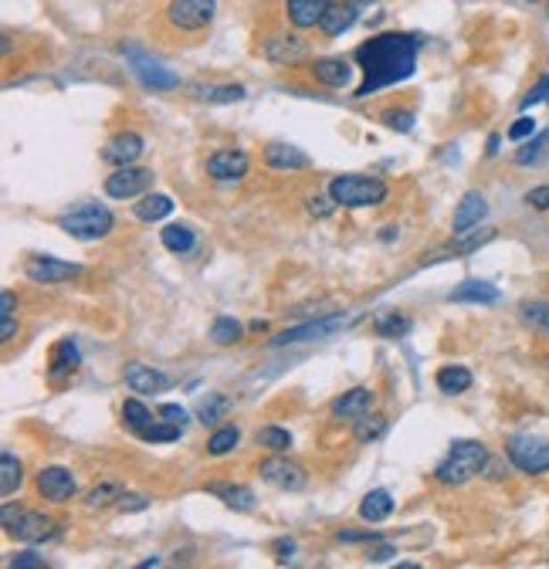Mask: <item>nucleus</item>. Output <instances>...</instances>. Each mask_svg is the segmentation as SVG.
Instances as JSON below:
<instances>
[{"instance_id":"obj_19","label":"nucleus","mask_w":549,"mask_h":569,"mask_svg":"<svg viewBox=\"0 0 549 569\" xmlns=\"http://www.w3.org/2000/svg\"><path fill=\"white\" fill-rule=\"evenodd\" d=\"M329 4L332 0H285V11H289V21H292L295 28H315L323 14L329 11Z\"/></svg>"},{"instance_id":"obj_10","label":"nucleus","mask_w":549,"mask_h":569,"mask_svg":"<svg viewBox=\"0 0 549 569\" xmlns=\"http://www.w3.org/2000/svg\"><path fill=\"white\" fill-rule=\"evenodd\" d=\"M258 474L268 482V485L282 488V491H299V488H306V471L292 465V461H285V458H265L261 461V468Z\"/></svg>"},{"instance_id":"obj_25","label":"nucleus","mask_w":549,"mask_h":569,"mask_svg":"<svg viewBox=\"0 0 549 569\" xmlns=\"http://www.w3.org/2000/svg\"><path fill=\"white\" fill-rule=\"evenodd\" d=\"M390 512H394V495H390L387 488H373V491L360 502V515L366 522L390 519Z\"/></svg>"},{"instance_id":"obj_41","label":"nucleus","mask_w":549,"mask_h":569,"mask_svg":"<svg viewBox=\"0 0 549 569\" xmlns=\"http://www.w3.org/2000/svg\"><path fill=\"white\" fill-rule=\"evenodd\" d=\"M546 150H549V133H539V139H532L526 150L515 153V163H519V167H532V163L543 160V153Z\"/></svg>"},{"instance_id":"obj_35","label":"nucleus","mask_w":549,"mask_h":569,"mask_svg":"<svg viewBox=\"0 0 549 569\" xmlns=\"http://www.w3.org/2000/svg\"><path fill=\"white\" fill-rule=\"evenodd\" d=\"M241 441V431L231 424V427H221V431H214L210 441H207V454H214V458H224V454H231L238 448Z\"/></svg>"},{"instance_id":"obj_59","label":"nucleus","mask_w":549,"mask_h":569,"mask_svg":"<svg viewBox=\"0 0 549 569\" xmlns=\"http://www.w3.org/2000/svg\"><path fill=\"white\" fill-rule=\"evenodd\" d=\"M529 4H539V0H529Z\"/></svg>"},{"instance_id":"obj_57","label":"nucleus","mask_w":549,"mask_h":569,"mask_svg":"<svg viewBox=\"0 0 549 569\" xmlns=\"http://www.w3.org/2000/svg\"><path fill=\"white\" fill-rule=\"evenodd\" d=\"M356 11H366V7H373V0H349Z\"/></svg>"},{"instance_id":"obj_21","label":"nucleus","mask_w":549,"mask_h":569,"mask_svg":"<svg viewBox=\"0 0 549 569\" xmlns=\"http://www.w3.org/2000/svg\"><path fill=\"white\" fill-rule=\"evenodd\" d=\"M370 407H373V390L370 386H353L349 393L332 400V414L336 417H360Z\"/></svg>"},{"instance_id":"obj_49","label":"nucleus","mask_w":549,"mask_h":569,"mask_svg":"<svg viewBox=\"0 0 549 569\" xmlns=\"http://www.w3.org/2000/svg\"><path fill=\"white\" fill-rule=\"evenodd\" d=\"M116 505H119L122 512H143V508L150 505V499H146V495H126V491H122V499Z\"/></svg>"},{"instance_id":"obj_30","label":"nucleus","mask_w":549,"mask_h":569,"mask_svg":"<svg viewBox=\"0 0 549 569\" xmlns=\"http://www.w3.org/2000/svg\"><path fill=\"white\" fill-rule=\"evenodd\" d=\"M373 329H377V335H383V339H400V335L411 333V318L387 309V312H377V318H373Z\"/></svg>"},{"instance_id":"obj_43","label":"nucleus","mask_w":549,"mask_h":569,"mask_svg":"<svg viewBox=\"0 0 549 569\" xmlns=\"http://www.w3.org/2000/svg\"><path fill=\"white\" fill-rule=\"evenodd\" d=\"M522 316H526V322H532L536 329H546L549 333V301H526V305H522Z\"/></svg>"},{"instance_id":"obj_53","label":"nucleus","mask_w":549,"mask_h":569,"mask_svg":"<svg viewBox=\"0 0 549 569\" xmlns=\"http://www.w3.org/2000/svg\"><path fill=\"white\" fill-rule=\"evenodd\" d=\"M274 553H278V563H289L295 553V542L292 539H278V542H274Z\"/></svg>"},{"instance_id":"obj_58","label":"nucleus","mask_w":549,"mask_h":569,"mask_svg":"<svg viewBox=\"0 0 549 569\" xmlns=\"http://www.w3.org/2000/svg\"><path fill=\"white\" fill-rule=\"evenodd\" d=\"M498 153V136H492V139H488V156H496Z\"/></svg>"},{"instance_id":"obj_22","label":"nucleus","mask_w":549,"mask_h":569,"mask_svg":"<svg viewBox=\"0 0 549 569\" xmlns=\"http://www.w3.org/2000/svg\"><path fill=\"white\" fill-rule=\"evenodd\" d=\"M312 75H315V82L329 85V88H346L349 78H353L346 58H319V62L312 65Z\"/></svg>"},{"instance_id":"obj_36","label":"nucleus","mask_w":549,"mask_h":569,"mask_svg":"<svg viewBox=\"0 0 549 569\" xmlns=\"http://www.w3.org/2000/svg\"><path fill=\"white\" fill-rule=\"evenodd\" d=\"M122 420H126V427L129 431H146L150 424H153V414L146 410V403H139V400H126L122 403Z\"/></svg>"},{"instance_id":"obj_3","label":"nucleus","mask_w":549,"mask_h":569,"mask_svg":"<svg viewBox=\"0 0 549 569\" xmlns=\"http://www.w3.org/2000/svg\"><path fill=\"white\" fill-rule=\"evenodd\" d=\"M332 201L343 203V207H377L387 201V184L377 177H360V173H343V177H332L329 184Z\"/></svg>"},{"instance_id":"obj_47","label":"nucleus","mask_w":549,"mask_h":569,"mask_svg":"<svg viewBox=\"0 0 549 569\" xmlns=\"http://www.w3.org/2000/svg\"><path fill=\"white\" fill-rule=\"evenodd\" d=\"M546 99H549V75L539 85H536V88H529V95L522 99V109H532L536 102H546Z\"/></svg>"},{"instance_id":"obj_29","label":"nucleus","mask_w":549,"mask_h":569,"mask_svg":"<svg viewBox=\"0 0 549 569\" xmlns=\"http://www.w3.org/2000/svg\"><path fill=\"white\" fill-rule=\"evenodd\" d=\"M0 474H4V478H0V491H4V499H7V495H14L20 488V482H24V468H20L14 451L0 454Z\"/></svg>"},{"instance_id":"obj_31","label":"nucleus","mask_w":549,"mask_h":569,"mask_svg":"<svg viewBox=\"0 0 549 569\" xmlns=\"http://www.w3.org/2000/svg\"><path fill=\"white\" fill-rule=\"evenodd\" d=\"M160 237H163V248L173 254H187L193 248V231L187 224H170V227L160 231Z\"/></svg>"},{"instance_id":"obj_37","label":"nucleus","mask_w":549,"mask_h":569,"mask_svg":"<svg viewBox=\"0 0 549 569\" xmlns=\"http://www.w3.org/2000/svg\"><path fill=\"white\" fill-rule=\"evenodd\" d=\"M184 434V427H176V424H170V420H167V424H150V427H146V431H139V441H146V444H167V441H176V437Z\"/></svg>"},{"instance_id":"obj_46","label":"nucleus","mask_w":549,"mask_h":569,"mask_svg":"<svg viewBox=\"0 0 549 569\" xmlns=\"http://www.w3.org/2000/svg\"><path fill=\"white\" fill-rule=\"evenodd\" d=\"M160 417H167L170 424H176V427H187V410L184 407H176V403H163L160 407Z\"/></svg>"},{"instance_id":"obj_51","label":"nucleus","mask_w":549,"mask_h":569,"mask_svg":"<svg viewBox=\"0 0 549 569\" xmlns=\"http://www.w3.org/2000/svg\"><path fill=\"white\" fill-rule=\"evenodd\" d=\"M11 566L14 569H41L45 566V559L37 553H18L14 559H11Z\"/></svg>"},{"instance_id":"obj_33","label":"nucleus","mask_w":549,"mask_h":569,"mask_svg":"<svg viewBox=\"0 0 549 569\" xmlns=\"http://www.w3.org/2000/svg\"><path fill=\"white\" fill-rule=\"evenodd\" d=\"M387 431V417H380V414H360L356 424H353V437L360 441V444H370V441H377L380 434Z\"/></svg>"},{"instance_id":"obj_1","label":"nucleus","mask_w":549,"mask_h":569,"mask_svg":"<svg viewBox=\"0 0 549 569\" xmlns=\"http://www.w3.org/2000/svg\"><path fill=\"white\" fill-rule=\"evenodd\" d=\"M421 37L417 34H377L366 45L356 48V62L363 65V82L356 85L353 99H370L373 92L387 88V85L407 82L417 68V51H421Z\"/></svg>"},{"instance_id":"obj_17","label":"nucleus","mask_w":549,"mask_h":569,"mask_svg":"<svg viewBox=\"0 0 549 569\" xmlns=\"http://www.w3.org/2000/svg\"><path fill=\"white\" fill-rule=\"evenodd\" d=\"M343 316H329L323 322H309V326H299V329H285L282 335H274L272 346H289V342H306V339H323V335L336 333L343 326Z\"/></svg>"},{"instance_id":"obj_20","label":"nucleus","mask_w":549,"mask_h":569,"mask_svg":"<svg viewBox=\"0 0 549 569\" xmlns=\"http://www.w3.org/2000/svg\"><path fill=\"white\" fill-rule=\"evenodd\" d=\"M265 163H268L272 169L289 173V169H306V167H309V156L299 150V146H289V143H272V146L265 150Z\"/></svg>"},{"instance_id":"obj_11","label":"nucleus","mask_w":549,"mask_h":569,"mask_svg":"<svg viewBox=\"0 0 549 569\" xmlns=\"http://www.w3.org/2000/svg\"><path fill=\"white\" fill-rule=\"evenodd\" d=\"M24 275L37 284H58V282H71L82 275V265H71V261H58V258H31Z\"/></svg>"},{"instance_id":"obj_13","label":"nucleus","mask_w":549,"mask_h":569,"mask_svg":"<svg viewBox=\"0 0 549 569\" xmlns=\"http://www.w3.org/2000/svg\"><path fill=\"white\" fill-rule=\"evenodd\" d=\"M265 58L272 62V65H278V68H292V65H299L302 58H306V41L302 37H295V34H274V37H268L265 41Z\"/></svg>"},{"instance_id":"obj_2","label":"nucleus","mask_w":549,"mask_h":569,"mask_svg":"<svg viewBox=\"0 0 549 569\" xmlns=\"http://www.w3.org/2000/svg\"><path fill=\"white\" fill-rule=\"evenodd\" d=\"M485 468H488L485 444H479V441H455L447 458L434 468V478H438L441 485L458 488L464 485V482H471L475 474H481Z\"/></svg>"},{"instance_id":"obj_34","label":"nucleus","mask_w":549,"mask_h":569,"mask_svg":"<svg viewBox=\"0 0 549 569\" xmlns=\"http://www.w3.org/2000/svg\"><path fill=\"white\" fill-rule=\"evenodd\" d=\"M197 95L210 105H227V102L244 99V85H204V88H197Z\"/></svg>"},{"instance_id":"obj_7","label":"nucleus","mask_w":549,"mask_h":569,"mask_svg":"<svg viewBox=\"0 0 549 569\" xmlns=\"http://www.w3.org/2000/svg\"><path fill=\"white\" fill-rule=\"evenodd\" d=\"M217 0H170L167 7V21L180 31H204L214 21Z\"/></svg>"},{"instance_id":"obj_42","label":"nucleus","mask_w":549,"mask_h":569,"mask_svg":"<svg viewBox=\"0 0 549 569\" xmlns=\"http://www.w3.org/2000/svg\"><path fill=\"white\" fill-rule=\"evenodd\" d=\"M119 502L122 499V485H116V482H105V485H99V488H92L86 495V505L88 508H99V505H105V502Z\"/></svg>"},{"instance_id":"obj_18","label":"nucleus","mask_w":549,"mask_h":569,"mask_svg":"<svg viewBox=\"0 0 549 569\" xmlns=\"http://www.w3.org/2000/svg\"><path fill=\"white\" fill-rule=\"evenodd\" d=\"M109 163H116V167H129V163H136L139 156H143V136L136 133H119L102 153Z\"/></svg>"},{"instance_id":"obj_40","label":"nucleus","mask_w":549,"mask_h":569,"mask_svg":"<svg viewBox=\"0 0 549 569\" xmlns=\"http://www.w3.org/2000/svg\"><path fill=\"white\" fill-rule=\"evenodd\" d=\"M258 444L261 448H268V451L282 454L292 448V434L289 431H282V427H265V431H258Z\"/></svg>"},{"instance_id":"obj_14","label":"nucleus","mask_w":549,"mask_h":569,"mask_svg":"<svg viewBox=\"0 0 549 569\" xmlns=\"http://www.w3.org/2000/svg\"><path fill=\"white\" fill-rule=\"evenodd\" d=\"M485 214H488V203H485V197H481L479 190H471V194H464L462 203H458L455 220H451V231L458 237L468 235L471 227H479L481 220H485Z\"/></svg>"},{"instance_id":"obj_15","label":"nucleus","mask_w":549,"mask_h":569,"mask_svg":"<svg viewBox=\"0 0 549 569\" xmlns=\"http://www.w3.org/2000/svg\"><path fill=\"white\" fill-rule=\"evenodd\" d=\"M207 173L214 180H238L248 173V153L244 150H217L207 160Z\"/></svg>"},{"instance_id":"obj_27","label":"nucleus","mask_w":549,"mask_h":569,"mask_svg":"<svg viewBox=\"0 0 549 569\" xmlns=\"http://www.w3.org/2000/svg\"><path fill=\"white\" fill-rule=\"evenodd\" d=\"M210 495H217L227 508H234V512H251L255 508V491L244 485H210L207 488Z\"/></svg>"},{"instance_id":"obj_9","label":"nucleus","mask_w":549,"mask_h":569,"mask_svg":"<svg viewBox=\"0 0 549 569\" xmlns=\"http://www.w3.org/2000/svg\"><path fill=\"white\" fill-rule=\"evenodd\" d=\"M126 58H129V65H133V71H136L139 82L146 85V88L167 92V88H176V85H180V78L173 75L170 68H163L160 62L146 58V54H143L139 48H126Z\"/></svg>"},{"instance_id":"obj_12","label":"nucleus","mask_w":549,"mask_h":569,"mask_svg":"<svg viewBox=\"0 0 549 569\" xmlns=\"http://www.w3.org/2000/svg\"><path fill=\"white\" fill-rule=\"evenodd\" d=\"M75 474L69 468H41L37 471V495L45 499V502H69L71 495H75Z\"/></svg>"},{"instance_id":"obj_50","label":"nucleus","mask_w":549,"mask_h":569,"mask_svg":"<svg viewBox=\"0 0 549 569\" xmlns=\"http://www.w3.org/2000/svg\"><path fill=\"white\" fill-rule=\"evenodd\" d=\"M526 203L536 207V210H549V186H536L526 194Z\"/></svg>"},{"instance_id":"obj_56","label":"nucleus","mask_w":549,"mask_h":569,"mask_svg":"<svg viewBox=\"0 0 549 569\" xmlns=\"http://www.w3.org/2000/svg\"><path fill=\"white\" fill-rule=\"evenodd\" d=\"M14 305H18L14 292H4V295H0V318H4V316H14Z\"/></svg>"},{"instance_id":"obj_48","label":"nucleus","mask_w":549,"mask_h":569,"mask_svg":"<svg viewBox=\"0 0 549 569\" xmlns=\"http://www.w3.org/2000/svg\"><path fill=\"white\" fill-rule=\"evenodd\" d=\"M309 210L315 214V218H329V214L336 210V201H332V194H329V197H312Z\"/></svg>"},{"instance_id":"obj_38","label":"nucleus","mask_w":549,"mask_h":569,"mask_svg":"<svg viewBox=\"0 0 549 569\" xmlns=\"http://www.w3.org/2000/svg\"><path fill=\"white\" fill-rule=\"evenodd\" d=\"M231 410V400L227 397H221V393H210L201 407H197V417H201V424H217V420L224 417Z\"/></svg>"},{"instance_id":"obj_8","label":"nucleus","mask_w":549,"mask_h":569,"mask_svg":"<svg viewBox=\"0 0 549 569\" xmlns=\"http://www.w3.org/2000/svg\"><path fill=\"white\" fill-rule=\"evenodd\" d=\"M153 186V169H139V167H119L112 177H105V194L112 201H129V197H139Z\"/></svg>"},{"instance_id":"obj_4","label":"nucleus","mask_w":549,"mask_h":569,"mask_svg":"<svg viewBox=\"0 0 549 569\" xmlns=\"http://www.w3.org/2000/svg\"><path fill=\"white\" fill-rule=\"evenodd\" d=\"M112 224H116V218L105 210L102 203H82V207H75L71 214L58 220V227L75 241H99L112 231Z\"/></svg>"},{"instance_id":"obj_28","label":"nucleus","mask_w":549,"mask_h":569,"mask_svg":"<svg viewBox=\"0 0 549 569\" xmlns=\"http://www.w3.org/2000/svg\"><path fill=\"white\" fill-rule=\"evenodd\" d=\"M170 210H173V201L167 197V194H146L139 203H133V214H136L139 220H146V224L163 220Z\"/></svg>"},{"instance_id":"obj_24","label":"nucleus","mask_w":549,"mask_h":569,"mask_svg":"<svg viewBox=\"0 0 549 569\" xmlns=\"http://www.w3.org/2000/svg\"><path fill=\"white\" fill-rule=\"evenodd\" d=\"M82 363V356H78V346H75V339H61L58 346L52 350V363H48V373H52V380H61V376H69L75 373Z\"/></svg>"},{"instance_id":"obj_26","label":"nucleus","mask_w":549,"mask_h":569,"mask_svg":"<svg viewBox=\"0 0 549 569\" xmlns=\"http://www.w3.org/2000/svg\"><path fill=\"white\" fill-rule=\"evenodd\" d=\"M451 301H479V305H492V301L502 299V292H498L496 284L488 282H462L451 295Z\"/></svg>"},{"instance_id":"obj_6","label":"nucleus","mask_w":549,"mask_h":569,"mask_svg":"<svg viewBox=\"0 0 549 569\" xmlns=\"http://www.w3.org/2000/svg\"><path fill=\"white\" fill-rule=\"evenodd\" d=\"M505 454L522 474H543L549 471V444L532 434H515L505 444Z\"/></svg>"},{"instance_id":"obj_5","label":"nucleus","mask_w":549,"mask_h":569,"mask_svg":"<svg viewBox=\"0 0 549 569\" xmlns=\"http://www.w3.org/2000/svg\"><path fill=\"white\" fill-rule=\"evenodd\" d=\"M4 532L11 539H20V542H45V539L58 536V529L48 515L14 508V505H4Z\"/></svg>"},{"instance_id":"obj_44","label":"nucleus","mask_w":549,"mask_h":569,"mask_svg":"<svg viewBox=\"0 0 549 569\" xmlns=\"http://www.w3.org/2000/svg\"><path fill=\"white\" fill-rule=\"evenodd\" d=\"M532 133H536V119L529 116L515 119L512 126H509V139H512V143H522V139H529Z\"/></svg>"},{"instance_id":"obj_16","label":"nucleus","mask_w":549,"mask_h":569,"mask_svg":"<svg viewBox=\"0 0 549 569\" xmlns=\"http://www.w3.org/2000/svg\"><path fill=\"white\" fill-rule=\"evenodd\" d=\"M122 380H126V386H129L133 393H160V390L170 386V376H167V373H160V369L153 367H143V363H129L126 373H122Z\"/></svg>"},{"instance_id":"obj_32","label":"nucleus","mask_w":549,"mask_h":569,"mask_svg":"<svg viewBox=\"0 0 549 569\" xmlns=\"http://www.w3.org/2000/svg\"><path fill=\"white\" fill-rule=\"evenodd\" d=\"M468 386H471V373L464 367L438 369V390H441V393H464Z\"/></svg>"},{"instance_id":"obj_45","label":"nucleus","mask_w":549,"mask_h":569,"mask_svg":"<svg viewBox=\"0 0 549 569\" xmlns=\"http://www.w3.org/2000/svg\"><path fill=\"white\" fill-rule=\"evenodd\" d=\"M387 126L397 129V133H411L414 129V112H387Z\"/></svg>"},{"instance_id":"obj_52","label":"nucleus","mask_w":549,"mask_h":569,"mask_svg":"<svg viewBox=\"0 0 549 569\" xmlns=\"http://www.w3.org/2000/svg\"><path fill=\"white\" fill-rule=\"evenodd\" d=\"M340 542H380V532H370V529H360V532H340Z\"/></svg>"},{"instance_id":"obj_55","label":"nucleus","mask_w":549,"mask_h":569,"mask_svg":"<svg viewBox=\"0 0 549 569\" xmlns=\"http://www.w3.org/2000/svg\"><path fill=\"white\" fill-rule=\"evenodd\" d=\"M18 335V322H14V316H4V329H0V342H11Z\"/></svg>"},{"instance_id":"obj_54","label":"nucleus","mask_w":549,"mask_h":569,"mask_svg":"<svg viewBox=\"0 0 549 569\" xmlns=\"http://www.w3.org/2000/svg\"><path fill=\"white\" fill-rule=\"evenodd\" d=\"M390 556H397L394 546H377V549H370V553H366V559H370V563H387Z\"/></svg>"},{"instance_id":"obj_39","label":"nucleus","mask_w":549,"mask_h":569,"mask_svg":"<svg viewBox=\"0 0 549 569\" xmlns=\"http://www.w3.org/2000/svg\"><path fill=\"white\" fill-rule=\"evenodd\" d=\"M210 339H214L217 346H231L234 339H241V326H238V318H231V316H217V318H214V329H210Z\"/></svg>"},{"instance_id":"obj_23","label":"nucleus","mask_w":549,"mask_h":569,"mask_svg":"<svg viewBox=\"0 0 549 569\" xmlns=\"http://www.w3.org/2000/svg\"><path fill=\"white\" fill-rule=\"evenodd\" d=\"M356 17H360V11H356L349 0H346V4H329V11L323 14V21H319V31L336 37V34L349 31V28L356 24Z\"/></svg>"}]
</instances>
